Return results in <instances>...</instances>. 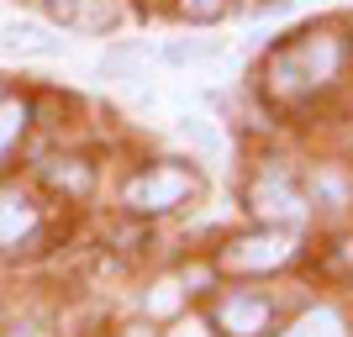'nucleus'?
<instances>
[{"mask_svg": "<svg viewBox=\"0 0 353 337\" xmlns=\"http://www.w3.org/2000/svg\"><path fill=\"white\" fill-rule=\"evenodd\" d=\"M148 311H153V316H174V311H179V285H174V279H163L159 290L148 295Z\"/></svg>", "mask_w": 353, "mask_h": 337, "instance_id": "nucleus-12", "label": "nucleus"}, {"mask_svg": "<svg viewBox=\"0 0 353 337\" xmlns=\"http://www.w3.org/2000/svg\"><path fill=\"white\" fill-rule=\"evenodd\" d=\"M48 6H53L59 21H69V27H90V32H105L111 21H117V11H111L105 0H95V6H90V0H48Z\"/></svg>", "mask_w": 353, "mask_h": 337, "instance_id": "nucleus-6", "label": "nucleus"}, {"mask_svg": "<svg viewBox=\"0 0 353 337\" xmlns=\"http://www.w3.org/2000/svg\"><path fill=\"white\" fill-rule=\"evenodd\" d=\"M190 190H195V179L185 174V169H153V174H143V179H132V185H127V205L153 216V211L179 205Z\"/></svg>", "mask_w": 353, "mask_h": 337, "instance_id": "nucleus-2", "label": "nucleus"}, {"mask_svg": "<svg viewBox=\"0 0 353 337\" xmlns=\"http://www.w3.org/2000/svg\"><path fill=\"white\" fill-rule=\"evenodd\" d=\"M179 137H185V143L190 147H201V153H211V159H216L221 153V137H216V127H211V121H185V127H179Z\"/></svg>", "mask_w": 353, "mask_h": 337, "instance_id": "nucleus-11", "label": "nucleus"}, {"mask_svg": "<svg viewBox=\"0 0 353 337\" xmlns=\"http://www.w3.org/2000/svg\"><path fill=\"white\" fill-rule=\"evenodd\" d=\"M53 185H69V190H85V169H53Z\"/></svg>", "mask_w": 353, "mask_h": 337, "instance_id": "nucleus-15", "label": "nucleus"}, {"mask_svg": "<svg viewBox=\"0 0 353 337\" xmlns=\"http://www.w3.org/2000/svg\"><path fill=\"white\" fill-rule=\"evenodd\" d=\"M169 337H211V332H206V327H201V322H179V327H174V332H169Z\"/></svg>", "mask_w": 353, "mask_h": 337, "instance_id": "nucleus-16", "label": "nucleus"}, {"mask_svg": "<svg viewBox=\"0 0 353 337\" xmlns=\"http://www.w3.org/2000/svg\"><path fill=\"white\" fill-rule=\"evenodd\" d=\"M285 258H290V237H285V232H253V237H243V243H232V248L221 253V264L237 269V274H253V269H280Z\"/></svg>", "mask_w": 353, "mask_h": 337, "instance_id": "nucleus-3", "label": "nucleus"}, {"mask_svg": "<svg viewBox=\"0 0 353 337\" xmlns=\"http://www.w3.org/2000/svg\"><path fill=\"white\" fill-rule=\"evenodd\" d=\"M332 69H338V43H332V37H301L290 53L274 59V74H280V79H306V85H322Z\"/></svg>", "mask_w": 353, "mask_h": 337, "instance_id": "nucleus-1", "label": "nucleus"}, {"mask_svg": "<svg viewBox=\"0 0 353 337\" xmlns=\"http://www.w3.org/2000/svg\"><path fill=\"white\" fill-rule=\"evenodd\" d=\"M21 127H27V105H21V101H6V105H0V159H6V147L21 137Z\"/></svg>", "mask_w": 353, "mask_h": 337, "instance_id": "nucleus-9", "label": "nucleus"}, {"mask_svg": "<svg viewBox=\"0 0 353 337\" xmlns=\"http://www.w3.org/2000/svg\"><path fill=\"white\" fill-rule=\"evenodd\" d=\"M227 6H232V0H179V11L190 16V21H216Z\"/></svg>", "mask_w": 353, "mask_h": 337, "instance_id": "nucleus-13", "label": "nucleus"}, {"mask_svg": "<svg viewBox=\"0 0 353 337\" xmlns=\"http://www.w3.org/2000/svg\"><path fill=\"white\" fill-rule=\"evenodd\" d=\"M0 48H11V53H43V59H48V53H59V37H48V32L43 27H32V21H21V27H6V32H0Z\"/></svg>", "mask_w": 353, "mask_h": 337, "instance_id": "nucleus-7", "label": "nucleus"}, {"mask_svg": "<svg viewBox=\"0 0 353 337\" xmlns=\"http://www.w3.org/2000/svg\"><path fill=\"white\" fill-rule=\"evenodd\" d=\"M190 59H216V43H174L169 63H190Z\"/></svg>", "mask_w": 353, "mask_h": 337, "instance_id": "nucleus-14", "label": "nucleus"}, {"mask_svg": "<svg viewBox=\"0 0 353 337\" xmlns=\"http://www.w3.org/2000/svg\"><path fill=\"white\" fill-rule=\"evenodd\" d=\"M285 337H343V327H338L332 311H311V316H301L295 332H285Z\"/></svg>", "mask_w": 353, "mask_h": 337, "instance_id": "nucleus-10", "label": "nucleus"}, {"mask_svg": "<svg viewBox=\"0 0 353 337\" xmlns=\"http://www.w3.org/2000/svg\"><path fill=\"white\" fill-rule=\"evenodd\" d=\"M32 221H37V211H32L21 195H6V201H0V243H21V237L32 232Z\"/></svg>", "mask_w": 353, "mask_h": 337, "instance_id": "nucleus-8", "label": "nucleus"}, {"mask_svg": "<svg viewBox=\"0 0 353 337\" xmlns=\"http://www.w3.org/2000/svg\"><path fill=\"white\" fill-rule=\"evenodd\" d=\"M216 322H221V332H232V337H259L269 327V306L248 300V295H232V300H221Z\"/></svg>", "mask_w": 353, "mask_h": 337, "instance_id": "nucleus-4", "label": "nucleus"}, {"mask_svg": "<svg viewBox=\"0 0 353 337\" xmlns=\"http://www.w3.org/2000/svg\"><path fill=\"white\" fill-rule=\"evenodd\" d=\"M253 211H259V216H285V221H295L306 205H301V195H295L285 179H259V190H253Z\"/></svg>", "mask_w": 353, "mask_h": 337, "instance_id": "nucleus-5", "label": "nucleus"}, {"mask_svg": "<svg viewBox=\"0 0 353 337\" xmlns=\"http://www.w3.org/2000/svg\"><path fill=\"white\" fill-rule=\"evenodd\" d=\"M348 264H353V243H348Z\"/></svg>", "mask_w": 353, "mask_h": 337, "instance_id": "nucleus-17", "label": "nucleus"}]
</instances>
